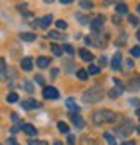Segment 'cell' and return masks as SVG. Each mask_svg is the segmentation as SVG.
Masks as SVG:
<instances>
[{"mask_svg":"<svg viewBox=\"0 0 140 145\" xmlns=\"http://www.w3.org/2000/svg\"><path fill=\"white\" fill-rule=\"evenodd\" d=\"M69 119H71V123L76 126V128H85V119L80 116V114H71V116H69Z\"/></svg>","mask_w":140,"mask_h":145,"instance_id":"cell-7","label":"cell"},{"mask_svg":"<svg viewBox=\"0 0 140 145\" xmlns=\"http://www.w3.org/2000/svg\"><path fill=\"white\" fill-rule=\"evenodd\" d=\"M66 107L71 111V114H78V112H80V105H76V102H75L73 97H69V99L66 100Z\"/></svg>","mask_w":140,"mask_h":145,"instance_id":"cell-8","label":"cell"},{"mask_svg":"<svg viewBox=\"0 0 140 145\" xmlns=\"http://www.w3.org/2000/svg\"><path fill=\"white\" fill-rule=\"evenodd\" d=\"M121 52H118V54H114V57H113V61H111V67L114 69V71H118V69H121Z\"/></svg>","mask_w":140,"mask_h":145,"instance_id":"cell-12","label":"cell"},{"mask_svg":"<svg viewBox=\"0 0 140 145\" xmlns=\"http://www.w3.org/2000/svg\"><path fill=\"white\" fill-rule=\"evenodd\" d=\"M102 97H104L102 88H100V86H94V88H88V90L83 93V102H85V104H97Z\"/></svg>","mask_w":140,"mask_h":145,"instance_id":"cell-2","label":"cell"},{"mask_svg":"<svg viewBox=\"0 0 140 145\" xmlns=\"http://www.w3.org/2000/svg\"><path fill=\"white\" fill-rule=\"evenodd\" d=\"M76 76H78L80 81H86V80H88V72H86L85 69H78L76 71Z\"/></svg>","mask_w":140,"mask_h":145,"instance_id":"cell-19","label":"cell"},{"mask_svg":"<svg viewBox=\"0 0 140 145\" xmlns=\"http://www.w3.org/2000/svg\"><path fill=\"white\" fill-rule=\"evenodd\" d=\"M5 80H7V66L4 59H0V81H5Z\"/></svg>","mask_w":140,"mask_h":145,"instance_id":"cell-15","label":"cell"},{"mask_svg":"<svg viewBox=\"0 0 140 145\" xmlns=\"http://www.w3.org/2000/svg\"><path fill=\"white\" fill-rule=\"evenodd\" d=\"M80 7L85 9V10H90V9H94V4H92V2H85V0H81V2H80Z\"/></svg>","mask_w":140,"mask_h":145,"instance_id":"cell-28","label":"cell"},{"mask_svg":"<svg viewBox=\"0 0 140 145\" xmlns=\"http://www.w3.org/2000/svg\"><path fill=\"white\" fill-rule=\"evenodd\" d=\"M119 137H123V138H126L128 135H131L133 133V124L128 121V119H125L123 123H121L119 126H118V131H116Z\"/></svg>","mask_w":140,"mask_h":145,"instance_id":"cell-4","label":"cell"},{"mask_svg":"<svg viewBox=\"0 0 140 145\" xmlns=\"http://www.w3.org/2000/svg\"><path fill=\"white\" fill-rule=\"evenodd\" d=\"M119 119V116L114 111H109V109H100V111H95L92 114V121L94 124H106V123H116Z\"/></svg>","mask_w":140,"mask_h":145,"instance_id":"cell-1","label":"cell"},{"mask_svg":"<svg viewBox=\"0 0 140 145\" xmlns=\"http://www.w3.org/2000/svg\"><path fill=\"white\" fill-rule=\"evenodd\" d=\"M80 145H99L94 138H88V137H85V138H81V143Z\"/></svg>","mask_w":140,"mask_h":145,"instance_id":"cell-23","label":"cell"},{"mask_svg":"<svg viewBox=\"0 0 140 145\" xmlns=\"http://www.w3.org/2000/svg\"><path fill=\"white\" fill-rule=\"evenodd\" d=\"M80 57H81L83 61H86V62H92V61H94V54H92L90 50H86V48H81V50H80Z\"/></svg>","mask_w":140,"mask_h":145,"instance_id":"cell-13","label":"cell"},{"mask_svg":"<svg viewBox=\"0 0 140 145\" xmlns=\"http://www.w3.org/2000/svg\"><path fill=\"white\" fill-rule=\"evenodd\" d=\"M57 74H59V69H52V71H50V76H52V78H56Z\"/></svg>","mask_w":140,"mask_h":145,"instance_id":"cell-36","label":"cell"},{"mask_svg":"<svg viewBox=\"0 0 140 145\" xmlns=\"http://www.w3.org/2000/svg\"><path fill=\"white\" fill-rule=\"evenodd\" d=\"M130 104H131V105H135V107H137V105H138V104H140V100H138V99H131V100H130Z\"/></svg>","mask_w":140,"mask_h":145,"instance_id":"cell-38","label":"cell"},{"mask_svg":"<svg viewBox=\"0 0 140 145\" xmlns=\"http://www.w3.org/2000/svg\"><path fill=\"white\" fill-rule=\"evenodd\" d=\"M57 128H59V131H61V133L69 135V126H67L66 123H62V121H61V123H57Z\"/></svg>","mask_w":140,"mask_h":145,"instance_id":"cell-21","label":"cell"},{"mask_svg":"<svg viewBox=\"0 0 140 145\" xmlns=\"http://www.w3.org/2000/svg\"><path fill=\"white\" fill-rule=\"evenodd\" d=\"M21 67H23V71H31L33 69V59L31 57H24L21 61Z\"/></svg>","mask_w":140,"mask_h":145,"instance_id":"cell-14","label":"cell"},{"mask_svg":"<svg viewBox=\"0 0 140 145\" xmlns=\"http://www.w3.org/2000/svg\"><path fill=\"white\" fill-rule=\"evenodd\" d=\"M35 81H37L38 85H45V80H43V76H40V74H38L37 78H35Z\"/></svg>","mask_w":140,"mask_h":145,"instance_id":"cell-35","label":"cell"},{"mask_svg":"<svg viewBox=\"0 0 140 145\" xmlns=\"http://www.w3.org/2000/svg\"><path fill=\"white\" fill-rule=\"evenodd\" d=\"M7 145H19V143H17L14 138H9V140H7Z\"/></svg>","mask_w":140,"mask_h":145,"instance_id":"cell-37","label":"cell"},{"mask_svg":"<svg viewBox=\"0 0 140 145\" xmlns=\"http://www.w3.org/2000/svg\"><path fill=\"white\" fill-rule=\"evenodd\" d=\"M48 64H50V59H48V57H38V59H37V66L42 67V69L48 67Z\"/></svg>","mask_w":140,"mask_h":145,"instance_id":"cell-16","label":"cell"},{"mask_svg":"<svg viewBox=\"0 0 140 145\" xmlns=\"http://www.w3.org/2000/svg\"><path fill=\"white\" fill-rule=\"evenodd\" d=\"M123 145H135V142H131V140H130V142H125Z\"/></svg>","mask_w":140,"mask_h":145,"instance_id":"cell-41","label":"cell"},{"mask_svg":"<svg viewBox=\"0 0 140 145\" xmlns=\"http://www.w3.org/2000/svg\"><path fill=\"white\" fill-rule=\"evenodd\" d=\"M137 38H138V42H140V29H138V33H137Z\"/></svg>","mask_w":140,"mask_h":145,"instance_id":"cell-44","label":"cell"},{"mask_svg":"<svg viewBox=\"0 0 140 145\" xmlns=\"http://www.w3.org/2000/svg\"><path fill=\"white\" fill-rule=\"evenodd\" d=\"M21 130H23L26 135H29V137H37V133H38L37 128H35L33 124H28V123H26V124H21Z\"/></svg>","mask_w":140,"mask_h":145,"instance_id":"cell-11","label":"cell"},{"mask_svg":"<svg viewBox=\"0 0 140 145\" xmlns=\"http://www.w3.org/2000/svg\"><path fill=\"white\" fill-rule=\"evenodd\" d=\"M0 145H2V143H0Z\"/></svg>","mask_w":140,"mask_h":145,"instance_id":"cell-46","label":"cell"},{"mask_svg":"<svg viewBox=\"0 0 140 145\" xmlns=\"http://www.w3.org/2000/svg\"><path fill=\"white\" fill-rule=\"evenodd\" d=\"M23 107L24 109H40L42 107V104L38 102V100H33V99H28V100H23Z\"/></svg>","mask_w":140,"mask_h":145,"instance_id":"cell-9","label":"cell"},{"mask_svg":"<svg viewBox=\"0 0 140 145\" xmlns=\"http://www.w3.org/2000/svg\"><path fill=\"white\" fill-rule=\"evenodd\" d=\"M28 145H47V142H43V140H29Z\"/></svg>","mask_w":140,"mask_h":145,"instance_id":"cell-33","label":"cell"},{"mask_svg":"<svg viewBox=\"0 0 140 145\" xmlns=\"http://www.w3.org/2000/svg\"><path fill=\"white\" fill-rule=\"evenodd\" d=\"M17 100H19V97H17V93H16V92H10V93L7 95V102L14 104V102H17Z\"/></svg>","mask_w":140,"mask_h":145,"instance_id":"cell-27","label":"cell"},{"mask_svg":"<svg viewBox=\"0 0 140 145\" xmlns=\"http://www.w3.org/2000/svg\"><path fill=\"white\" fill-rule=\"evenodd\" d=\"M43 97L45 99H50V100H56L59 97L57 88H54V86H43Z\"/></svg>","mask_w":140,"mask_h":145,"instance_id":"cell-6","label":"cell"},{"mask_svg":"<svg viewBox=\"0 0 140 145\" xmlns=\"http://www.w3.org/2000/svg\"><path fill=\"white\" fill-rule=\"evenodd\" d=\"M12 121H14V123H19V116H17V114H12Z\"/></svg>","mask_w":140,"mask_h":145,"instance_id":"cell-40","label":"cell"},{"mask_svg":"<svg viewBox=\"0 0 140 145\" xmlns=\"http://www.w3.org/2000/svg\"><path fill=\"white\" fill-rule=\"evenodd\" d=\"M128 21H130L133 26H138V17H137V16H133V14H131V16H128Z\"/></svg>","mask_w":140,"mask_h":145,"instance_id":"cell-31","label":"cell"},{"mask_svg":"<svg viewBox=\"0 0 140 145\" xmlns=\"http://www.w3.org/2000/svg\"><path fill=\"white\" fill-rule=\"evenodd\" d=\"M86 72H88V74H99V72H100V67L95 66V64H90V67H88V71H86Z\"/></svg>","mask_w":140,"mask_h":145,"instance_id":"cell-25","label":"cell"},{"mask_svg":"<svg viewBox=\"0 0 140 145\" xmlns=\"http://www.w3.org/2000/svg\"><path fill=\"white\" fill-rule=\"evenodd\" d=\"M107 40H109L107 35H104V33H95V35H92V38H90V36H86V38H85V43L102 48V47L107 45Z\"/></svg>","mask_w":140,"mask_h":145,"instance_id":"cell-3","label":"cell"},{"mask_svg":"<svg viewBox=\"0 0 140 145\" xmlns=\"http://www.w3.org/2000/svg\"><path fill=\"white\" fill-rule=\"evenodd\" d=\"M19 38H21L23 42H33L35 38H37V36H35L33 33H21V35H19Z\"/></svg>","mask_w":140,"mask_h":145,"instance_id":"cell-18","label":"cell"},{"mask_svg":"<svg viewBox=\"0 0 140 145\" xmlns=\"http://www.w3.org/2000/svg\"><path fill=\"white\" fill-rule=\"evenodd\" d=\"M116 10H118V14H126L128 12V7H126V4H118L116 5Z\"/></svg>","mask_w":140,"mask_h":145,"instance_id":"cell-26","label":"cell"},{"mask_svg":"<svg viewBox=\"0 0 140 145\" xmlns=\"http://www.w3.org/2000/svg\"><path fill=\"white\" fill-rule=\"evenodd\" d=\"M47 38H50V40H64L66 36H64V35H61L59 31H50V33L47 35Z\"/></svg>","mask_w":140,"mask_h":145,"instance_id":"cell-17","label":"cell"},{"mask_svg":"<svg viewBox=\"0 0 140 145\" xmlns=\"http://www.w3.org/2000/svg\"><path fill=\"white\" fill-rule=\"evenodd\" d=\"M66 54H69V56H73V54H75V48L71 47V45H64V48H62Z\"/></svg>","mask_w":140,"mask_h":145,"instance_id":"cell-32","label":"cell"},{"mask_svg":"<svg viewBox=\"0 0 140 145\" xmlns=\"http://www.w3.org/2000/svg\"><path fill=\"white\" fill-rule=\"evenodd\" d=\"M56 26H57V29H66L67 28V23L64 19H59V21H56Z\"/></svg>","mask_w":140,"mask_h":145,"instance_id":"cell-29","label":"cell"},{"mask_svg":"<svg viewBox=\"0 0 140 145\" xmlns=\"http://www.w3.org/2000/svg\"><path fill=\"white\" fill-rule=\"evenodd\" d=\"M130 54H131V57H140V47H133Z\"/></svg>","mask_w":140,"mask_h":145,"instance_id":"cell-30","label":"cell"},{"mask_svg":"<svg viewBox=\"0 0 140 145\" xmlns=\"http://www.w3.org/2000/svg\"><path fill=\"white\" fill-rule=\"evenodd\" d=\"M54 145H62V142H59V140H57V142H54Z\"/></svg>","mask_w":140,"mask_h":145,"instance_id":"cell-43","label":"cell"},{"mask_svg":"<svg viewBox=\"0 0 140 145\" xmlns=\"http://www.w3.org/2000/svg\"><path fill=\"white\" fill-rule=\"evenodd\" d=\"M50 50H52V54H54L56 57H61V56H62V47H59V45H56V43H52Z\"/></svg>","mask_w":140,"mask_h":145,"instance_id":"cell-20","label":"cell"},{"mask_svg":"<svg viewBox=\"0 0 140 145\" xmlns=\"http://www.w3.org/2000/svg\"><path fill=\"white\" fill-rule=\"evenodd\" d=\"M75 142H76L75 135H71V133H69V135H67V143H69V145H75Z\"/></svg>","mask_w":140,"mask_h":145,"instance_id":"cell-34","label":"cell"},{"mask_svg":"<svg viewBox=\"0 0 140 145\" xmlns=\"http://www.w3.org/2000/svg\"><path fill=\"white\" fill-rule=\"evenodd\" d=\"M52 23H54V17H52L50 14H47V16H43L42 19L38 21V26H40V28H43V29H47Z\"/></svg>","mask_w":140,"mask_h":145,"instance_id":"cell-10","label":"cell"},{"mask_svg":"<svg viewBox=\"0 0 140 145\" xmlns=\"http://www.w3.org/2000/svg\"><path fill=\"white\" fill-rule=\"evenodd\" d=\"M137 9H138V14H140V5H138V7H137Z\"/></svg>","mask_w":140,"mask_h":145,"instance_id":"cell-45","label":"cell"},{"mask_svg":"<svg viewBox=\"0 0 140 145\" xmlns=\"http://www.w3.org/2000/svg\"><path fill=\"white\" fill-rule=\"evenodd\" d=\"M23 88L26 90L28 93H33V92H35V86H33V83H31V81H28V80H26V81H23Z\"/></svg>","mask_w":140,"mask_h":145,"instance_id":"cell-22","label":"cell"},{"mask_svg":"<svg viewBox=\"0 0 140 145\" xmlns=\"http://www.w3.org/2000/svg\"><path fill=\"white\" fill-rule=\"evenodd\" d=\"M104 21H106V17H104V16H97L95 19H92V31L94 33H100L102 26H104Z\"/></svg>","mask_w":140,"mask_h":145,"instance_id":"cell-5","label":"cell"},{"mask_svg":"<svg viewBox=\"0 0 140 145\" xmlns=\"http://www.w3.org/2000/svg\"><path fill=\"white\" fill-rule=\"evenodd\" d=\"M137 118L140 119V109H137Z\"/></svg>","mask_w":140,"mask_h":145,"instance_id":"cell-42","label":"cell"},{"mask_svg":"<svg viewBox=\"0 0 140 145\" xmlns=\"http://www.w3.org/2000/svg\"><path fill=\"white\" fill-rule=\"evenodd\" d=\"M17 9H19L21 12H24L26 10V4H19V5H17Z\"/></svg>","mask_w":140,"mask_h":145,"instance_id":"cell-39","label":"cell"},{"mask_svg":"<svg viewBox=\"0 0 140 145\" xmlns=\"http://www.w3.org/2000/svg\"><path fill=\"white\" fill-rule=\"evenodd\" d=\"M104 140H106L109 145H116V138H114L111 133H104Z\"/></svg>","mask_w":140,"mask_h":145,"instance_id":"cell-24","label":"cell"}]
</instances>
